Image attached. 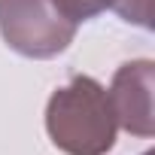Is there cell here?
Here are the masks:
<instances>
[{
	"label": "cell",
	"mask_w": 155,
	"mask_h": 155,
	"mask_svg": "<svg viewBox=\"0 0 155 155\" xmlns=\"http://www.w3.org/2000/svg\"><path fill=\"white\" fill-rule=\"evenodd\" d=\"M52 3H55L70 21H76V25L101 15L104 9H110V0H52Z\"/></svg>",
	"instance_id": "4"
},
{
	"label": "cell",
	"mask_w": 155,
	"mask_h": 155,
	"mask_svg": "<svg viewBox=\"0 0 155 155\" xmlns=\"http://www.w3.org/2000/svg\"><path fill=\"white\" fill-rule=\"evenodd\" d=\"M0 37L12 52L46 61L73 43L76 21L52 0H0Z\"/></svg>",
	"instance_id": "2"
},
{
	"label": "cell",
	"mask_w": 155,
	"mask_h": 155,
	"mask_svg": "<svg viewBox=\"0 0 155 155\" xmlns=\"http://www.w3.org/2000/svg\"><path fill=\"white\" fill-rule=\"evenodd\" d=\"M46 131L64 155H107L119 131L107 88L91 76H73L46 104Z\"/></svg>",
	"instance_id": "1"
},
{
	"label": "cell",
	"mask_w": 155,
	"mask_h": 155,
	"mask_svg": "<svg viewBox=\"0 0 155 155\" xmlns=\"http://www.w3.org/2000/svg\"><path fill=\"white\" fill-rule=\"evenodd\" d=\"M143 155H155V152H152V149H146V152H143Z\"/></svg>",
	"instance_id": "6"
},
{
	"label": "cell",
	"mask_w": 155,
	"mask_h": 155,
	"mask_svg": "<svg viewBox=\"0 0 155 155\" xmlns=\"http://www.w3.org/2000/svg\"><path fill=\"white\" fill-rule=\"evenodd\" d=\"M110 9L119 12V18L140 25V28H152V0H110Z\"/></svg>",
	"instance_id": "5"
},
{
	"label": "cell",
	"mask_w": 155,
	"mask_h": 155,
	"mask_svg": "<svg viewBox=\"0 0 155 155\" xmlns=\"http://www.w3.org/2000/svg\"><path fill=\"white\" fill-rule=\"evenodd\" d=\"M152 85H155V64L149 58L128 61L113 73L110 104L116 125L134 137L155 134V113H152Z\"/></svg>",
	"instance_id": "3"
}]
</instances>
